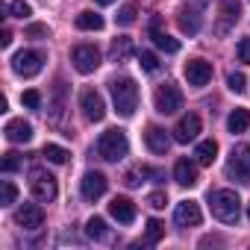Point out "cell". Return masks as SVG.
I'll list each match as a JSON object with an SVG mask.
<instances>
[{
    "mask_svg": "<svg viewBox=\"0 0 250 250\" xmlns=\"http://www.w3.org/2000/svg\"><path fill=\"white\" fill-rule=\"evenodd\" d=\"M109 91H112V103H115L118 115H124V118L136 115V109H139V85H136V80L118 77V80L109 83Z\"/></svg>",
    "mask_w": 250,
    "mask_h": 250,
    "instance_id": "1",
    "label": "cell"
},
{
    "mask_svg": "<svg viewBox=\"0 0 250 250\" xmlns=\"http://www.w3.org/2000/svg\"><path fill=\"white\" fill-rule=\"evenodd\" d=\"M209 209L221 224H238V218H241V200L232 188L209 191Z\"/></svg>",
    "mask_w": 250,
    "mask_h": 250,
    "instance_id": "2",
    "label": "cell"
},
{
    "mask_svg": "<svg viewBox=\"0 0 250 250\" xmlns=\"http://www.w3.org/2000/svg\"><path fill=\"white\" fill-rule=\"evenodd\" d=\"M130 150V142H127V133L124 130H106L100 139H97V156L106 159V162H121Z\"/></svg>",
    "mask_w": 250,
    "mask_h": 250,
    "instance_id": "3",
    "label": "cell"
},
{
    "mask_svg": "<svg viewBox=\"0 0 250 250\" xmlns=\"http://www.w3.org/2000/svg\"><path fill=\"white\" fill-rule=\"evenodd\" d=\"M227 177L235 183H250V145H244V142L232 145V150L227 156Z\"/></svg>",
    "mask_w": 250,
    "mask_h": 250,
    "instance_id": "4",
    "label": "cell"
},
{
    "mask_svg": "<svg viewBox=\"0 0 250 250\" xmlns=\"http://www.w3.org/2000/svg\"><path fill=\"white\" fill-rule=\"evenodd\" d=\"M153 106L159 115H174L183 109V91L174 85V83H162L153 94Z\"/></svg>",
    "mask_w": 250,
    "mask_h": 250,
    "instance_id": "5",
    "label": "cell"
},
{
    "mask_svg": "<svg viewBox=\"0 0 250 250\" xmlns=\"http://www.w3.org/2000/svg\"><path fill=\"white\" fill-rule=\"evenodd\" d=\"M30 177H33V180H30V191H33V197H36L39 203L56 200V177H53V174H44L42 168H36Z\"/></svg>",
    "mask_w": 250,
    "mask_h": 250,
    "instance_id": "6",
    "label": "cell"
},
{
    "mask_svg": "<svg viewBox=\"0 0 250 250\" xmlns=\"http://www.w3.org/2000/svg\"><path fill=\"white\" fill-rule=\"evenodd\" d=\"M44 65V53L42 50H21L12 56V71L18 77H36Z\"/></svg>",
    "mask_w": 250,
    "mask_h": 250,
    "instance_id": "7",
    "label": "cell"
},
{
    "mask_svg": "<svg viewBox=\"0 0 250 250\" xmlns=\"http://www.w3.org/2000/svg\"><path fill=\"white\" fill-rule=\"evenodd\" d=\"M71 62L80 74H91V71L100 68V50L94 44H77L71 50Z\"/></svg>",
    "mask_w": 250,
    "mask_h": 250,
    "instance_id": "8",
    "label": "cell"
},
{
    "mask_svg": "<svg viewBox=\"0 0 250 250\" xmlns=\"http://www.w3.org/2000/svg\"><path fill=\"white\" fill-rule=\"evenodd\" d=\"M80 109L88 121H103L106 115V103H103V94L97 88H83L80 91Z\"/></svg>",
    "mask_w": 250,
    "mask_h": 250,
    "instance_id": "9",
    "label": "cell"
},
{
    "mask_svg": "<svg viewBox=\"0 0 250 250\" xmlns=\"http://www.w3.org/2000/svg\"><path fill=\"white\" fill-rule=\"evenodd\" d=\"M200 115H194V112H188V115H183L180 121H177V127L171 130L174 133V142H180V145H188V142H194L197 139V133H200Z\"/></svg>",
    "mask_w": 250,
    "mask_h": 250,
    "instance_id": "10",
    "label": "cell"
},
{
    "mask_svg": "<svg viewBox=\"0 0 250 250\" xmlns=\"http://www.w3.org/2000/svg\"><path fill=\"white\" fill-rule=\"evenodd\" d=\"M106 186H109V180H106L100 171H85L83 180H80V191H83L85 200H97V197H103V194H106Z\"/></svg>",
    "mask_w": 250,
    "mask_h": 250,
    "instance_id": "11",
    "label": "cell"
},
{
    "mask_svg": "<svg viewBox=\"0 0 250 250\" xmlns=\"http://www.w3.org/2000/svg\"><path fill=\"white\" fill-rule=\"evenodd\" d=\"M186 80H188V85L203 88V85L212 80V65H209L206 59H191V62H186Z\"/></svg>",
    "mask_w": 250,
    "mask_h": 250,
    "instance_id": "12",
    "label": "cell"
},
{
    "mask_svg": "<svg viewBox=\"0 0 250 250\" xmlns=\"http://www.w3.org/2000/svg\"><path fill=\"white\" fill-rule=\"evenodd\" d=\"M15 224L24 227V229H39L44 224V212L39 203H24L18 212H15Z\"/></svg>",
    "mask_w": 250,
    "mask_h": 250,
    "instance_id": "13",
    "label": "cell"
},
{
    "mask_svg": "<svg viewBox=\"0 0 250 250\" xmlns=\"http://www.w3.org/2000/svg\"><path fill=\"white\" fill-rule=\"evenodd\" d=\"M200 206L194 203V200H183V203H177V209H174V224L177 227H197L200 224Z\"/></svg>",
    "mask_w": 250,
    "mask_h": 250,
    "instance_id": "14",
    "label": "cell"
},
{
    "mask_svg": "<svg viewBox=\"0 0 250 250\" xmlns=\"http://www.w3.org/2000/svg\"><path fill=\"white\" fill-rule=\"evenodd\" d=\"M109 215H112L118 224H133V221H136V203H133L130 197H112Z\"/></svg>",
    "mask_w": 250,
    "mask_h": 250,
    "instance_id": "15",
    "label": "cell"
},
{
    "mask_svg": "<svg viewBox=\"0 0 250 250\" xmlns=\"http://www.w3.org/2000/svg\"><path fill=\"white\" fill-rule=\"evenodd\" d=\"M3 133H6V139H9L12 145H27V142L33 139V127H30V124H27L24 118H15V121H9Z\"/></svg>",
    "mask_w": 250,
    "mask_h": 250,
    "instance_id": "16",
    "label": "cell"
},
{
    "mask_svg": "<svg viewBox=\"0 0 250 250\" xmlns=\"http://www.w3.org/2000/svg\"><path fill=\"white\" fill-rule=\"evenodd\" d=\"M145 142H147L150 153H159V156H165V153H168V147H171V136H168L162 127H147Z\"/></svg>",
    "mask_w": 250,
    "mask_h": 250,
    "instance_id": "17",
    "label": "cell"
},
{
    "mask_svg": "<svg viewBox=\"0 0 250 250\" xmlns=\"http://www.w3.org/2000/svg\"><path fill=\"white\" fill-rule=\"evenodd\" d=\"M241 15V3L238 0H221V24H218V33H227Z\"/></svg>",
    "mask_w": 250,
    "mask_h": 250,
    "instance_id": "18",
    "label": "cell"
},
{
    "mask_svg": "<svg viewBox=\"0 0 250 250\" xmlns=\"http://www.w3.org/2000/svg\"><path fill=\"white\" fill-rule=\"evenodd\" d=\"M174 180L180 186H197V165L188 162V159H177L174 165Z\"/></svg>",
    "mask_w": 250,
    "mask_h": 250,
    "instance_id": "19",
    "label": "cell"
},
{
    "mask_svg": "<svg viewBox=\"0 0 250 250\" xmlns=\"http://www.w3.org/2000/svg\"><path fill=\"white\" fill-rule=\"evenodd\" d=\"M150 39H153V44H156L159 50H165V53H177V50H180V42H177V39H171L168 33H162V30H159V18H153Z\"/></svg>",
    "mask_w": 250,
    "mask_h": 250,
    "instance_id": "20",
    "label": "cell"
},
{
    "mask_svg": "<svg viewBox=\"0 0 250 250\" xmlns=\"http://www.w3.org/2000/svg\"><path fill=\"white\" fill-rule=\"evenodd\" d=\"M177 21H180V30H183V33L197 36V30H200V12H197L194 6H183Z\"/></svg>",
    "mask_w": 250,
    "mask_h": 250,
    "instance_id": "21",
    "label": "cell"
},
{
    "mask_svg": "<svg viewBox=\"0 0 250 250\" xmlns=\"http://www.w3.org/2000/svg\"><path fill=\"white\" fill-rule=\"evenodd\" d=\"M130 53H133V39H130V36H118V39L112 42V47H109V59H112V62L130 59Z\"/></svg>",
    "mask_w": 250,
    "mask_h": 250,
    "instance_id": "22",
    "label": "cell"
},
{
    "mask_svg": "<svg viewBox=\"0 0 250 250\" xmlns=\"http://www.w3.org/2000/svg\"><path fill=\"white\" fill-rule=\"evenodd\" d=\"M250 127V112L247 109H232L229 118H227V130L235 136V133H244Z\"/></svg>",
    "mask_w": 250,
    "mask_h": 250,
    "instance_id": "23",
    "label": "cell"
},
{
    "mask_svg": "<svg viewBox=\"0 0 250 250\" xmlns=\"http://www.w3.org/2000/svg\"><path fill=\"white\" fill-rule=\"evenodd\" d=\"M194 156H197V162H200V165H212V162H215V156H218V142H215V139L200 142V145H197V150H194Z\"/></svg>",
    "mask_w": 250,
    "mask_h": 250,
    "instance_id": "24",
    "label": "cell"
},
{
    "mask_svg": "<svg viewBox=\"0 0 250 250\" xmlns=\"http://www.w3.org/2000/svg\"><path fill=\"white\" fill-rule=\"evenodd\" d=\"M85 232H88V238L91 241H109V227H106V221L103 218H88V224H85Z\"/></svg>",
    "mask_w": 250,
    "mask_h": 250,
    "instance_id": "25",
    "label": "cell"
},
{
    "mask_svg": "<svg viewBox=\"0 0 250 250\" xmlns=\"http://www.w3.org/2000/svg\"><path fill=\"white\" fill-rule=\"evenodd\" d=\"M77 30L97 33V30H103V18H100L97 12H80V15H77Z\"/></svg>",
    "mask_w": 250,
    "mask_h": 250,
    "instance_id": "26",
    "label": "cell"
},
{
    "mask_svg": "<svg viewBox=\"0 0 250 250\" xmlns=\"http://www.w3.org/2000/svg\"><path fill=\"white\" fill-rule=\"evenodd\" d=\"M42 156H44L47 162H53V165H65L71 153H68L65 147H59V145H44V150H42Z\"/></svg>",
    "mask_w": 250,
    "mask_h": 250,
    "instance_id": "27",
    "label": "cell"
},
{
    "mask_svg": "<svg viewBox=\"0 0 250 250\" xmlns=\"http://www.w3.org/2000/svg\"><path fill=\"white\" fill-rule=\"evenodd\" d=\"M162 235H165V224L159 218H150L147 221V244H159Z\"/></svg>",
    "mask_w": 250,
    "mask_h": 250,
    "instance_id": "28",
    "label": "cell"
},
{
    "mask_svg": "<svg viewBox=\"0 0 250 250\" xmlns=\"http://www.w3.org/2000/svg\"><path fill=\"white\" fill-rule=\"evenodd\" d=\"M115 21H118L121 27H130V24L136 21V3H133V0H130V3H124V6H121V12L115 15Z\"/></svg>",
    "mask_w": 250,
    "mask_h": 250,
    "instance_id": "29",
    "label": "cell"
},
{
    "mask_svg": "<svg viewBox=\"0 0 250 250\" xmlns=\"http://www.w3.org/2000/svg\"><path fill=\"white\" fill-rule=\"evenodd\" d=\"M15 197H18V188H15V183L3 180V186H0V206H12V203H15Z\"/></svg>",
    "mask_w": 250,
    "mask_h": 250,
    "instance_id": "30",
    "label": "cell"
},
{
    "mask_svg": "<svg viewBox=\"0 0 250 250\" xmlns=\"http://www.w3.org/2000/svg\"><path fill=\"white\" fill-rule=\"evenodd\" d=\"M9 15L24 21V18H30V15H33V9H30L27 0H9Z\"/></svg>",
    "mask_w": 250,
    "mask_h": 250,
    "instance_id": "31",
    "label": "cell"
},
{
    "mask_svg": "<svg viewBox=\"0 0 250 250\" xmlns=\"http://www.w3.org/2000/svg\"><path fill=\"white\" fill-rule=\"evenodd\" d=\"M0 168H3V174L21 171V156H18V153H3V162H0Z\"/></svg>",
    "mask_w": 250,
    "mask_h": 250,
    "instance_id": "32",
    "label": "cell"
},
{
    "mask_svg": "<svg viewBox=\"0 0 250 250\" xmlns=\"http://www.w3.org/2000/svg\"><path fill=\"white\" fill-rule=\"evenodd\" d=\"M139 65H142L145 71H150V74H153V71L159 68V59H156V53H150V50H142V53H139Z\"/></svg>",
    "mask_w": 250,
    "mask_h": 250,
    "instance_id": "33",
    "label": "cell"
},
{
    "mask_svg": "<svg viewBox=\"0 0 250 250\" xmlns=\"http://www.w3.org/2000/svg\"><path fill=\"white\" fill-rule=\"evenodd\" d=\"M21 103H24L27 109H39V106H42V94H39L36 88H30V91L21 94Z\"/></svg>",
    "mask_w": 250,
    "mask_h": 250,
    "instance_id": "34",
    "label": "cell"
},
{
    "mask_svg": "<svg viewBox=\"0 0 250 250\" xmlns=\"http://www.w3.org/2000/svg\"><path fill=\"white\" fill-rule=\"evenodd\" d=\"M244 83H247V80H244V74H235V71H232V74L227 77V85H229V91H235V94H241V91H244Z\"/></svg>",
    "mask_w": 250,
    "mask_h": 250,
    "instance_id": "35",
    "label": "cell"
},
{
    "mask_svg": "<svg viewBox=\"0 0 250 250\" xmlns=\"http://www.w3.org/2000/svg\"><path fill=\"white\" fill-rule=\"evenodd\" d=\"M235 53H238V62L250 65V39H238V44H235Z\"/></svg>",
    "mask_w": 250,
    "mask_h": 250,
    "instance_id": "36",
    "label": "cell"
},
{
    "mask_svg": "<svg viewBox=\"0 0 250 250\" xmlns=\"http://www.w3.org/2000/svg\"><path fill=\"white\" fill-rule=\"evenodd\" d=\"M27 36H30V39H47L50 30H47L44 24H30V27H27Z\"/></svg>",
    "mask_w": 250,
    "mask_h": 250,
    "instance_id": "37",
    "label": "cell"
},
{
    "mask_svg": "<svg viewBox=\"0 0 250 250\" xmlns=\"http://www.w3.org/2000/svg\"><path fill=\"white\" fill-rule=\"evenodd\" d=\"M142 177H150L153 183H162V180H165V171H162V168H150V165H142Z\"/></svg>",
    "mask_w": 250,
    "mask_h": 250,
    "instance_id": "38",
    "label": "cell"
},
{
    "mask_svg": "<svg viewBox=\"0 0 250 250\" xmlns=\"http://www.w3.org/2000/svg\"><path fill=\"white\" fill-rule=\"evenodd\" d=\"M147 203H150L153 209H165V203H168V194H165V191H153V194L147 197Z\"/></svg>",
    "mask_w": 250,
    "mask_h": 250,
    "instance_id": "39",
    "label": "cell"
},
{
    "mask_svg": "<svg viewBox=\"0 0 250 250\" xmlns=\"http://www.w3.org/2000/svg\"><path fill=\"white\" fill-rule=\"evenodd\" d=\"M139 177H142V171H130V174H127V177H124V183H127V186H130V188H136V186H139V183H142V180H139Z\"/></svg>",
    "mask_w": 250,
    "mask_h": 250,
    "instance_id": "40",
    "label": "cell"
},
{
    "mask_svg": "<svg viewBox=\"0 0 250 250\" xmlns=\"http://www.w3.org/2000/svg\"><path fill=\"white\" fill-rule=\"evenodd\" d=\"M12 44V30H3L0 33V47H9Z\"/></svg>",
    "mask_w": 250,
    "mask_h": 250,
    "instance_id": "41",
    "label": "cell"
},
{
    "mask_svg": "<svg viewBox=\"0 0 250 250\" xmlns=\"http://www.w3.org/2000/svg\"><path fill=\"white\" fill-rule=\"evenodd\" d=\"M97 6H109V3H115V0H94Z\"/></svg>",
    "mask_w": 250,
    "mask_h": 250,
    "instance_id": "42",
    "label": "cell"
},
{
    "mask_svg": "<svg viewBox=\"0 0 250 250\" xmlns=\"http://www.w3.org/2000/svg\"><path fill=\"white\" fill-rule=\"evenodd\" d=\"M247 218H250V203H247Z\"/></svg>",
    "mask_w": 250,
    "mask_h": 250,
    "instance_id": "43",
    "label": "cell"
},
{
    "mask_svg": "<svg viewBox=\"0 0 250 250\" xmlns=\"http://www.w3.org/2000/svg\"><path fill=\"white\" fill-rule=\"evenodd\" d=\"M200 3H206V0H200Z\"/></svg>",
    "mask_w": 250,
    "mask_h": 250,
    "instance_id": "44",
    "label": "cell"
}]
</instances>
